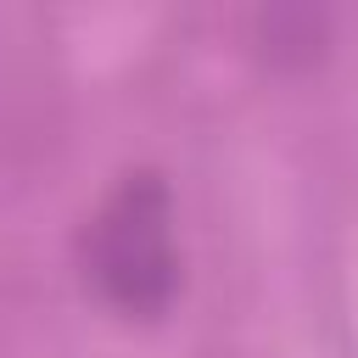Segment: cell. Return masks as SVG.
<instances>
[{"label":"cell","mask_w":358,"mask_h":358,"mask_svg":"<svg viewBox=\"0 0 358 358\" xmlns=\"http://www.w3.org/2000/svg\"><path fill=\"white\" fill-rule=\"evenodd\" d=\"M84 291L123 324H162L185 291L179 201L162 168H123L73 241Z\"/></svg>","instance_id":"cell-1"}]
</instances>
